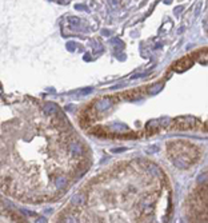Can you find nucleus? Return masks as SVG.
<instances>
[{
    "instance_id": "nucleus-1",
    "label": "nucleus",
    "mask_w": 208,
    "mask_h": 223,
    "mask_svg": "<svg viewBox=\"0 0 208 223\" xmlns=\"http://www.w3.org/2000/svg\"><path fill=\"white\" fill-rule=\"evenodd\" d=\"M110 104H111V102L108 99H102V100H99V103H98V108L100 111H104L110 107Z\"/></svg>"
}]
</instances>
